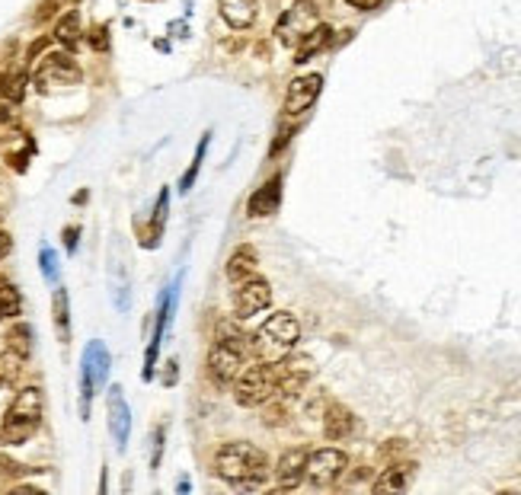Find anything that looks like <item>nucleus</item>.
I'll return each instance as SVG.
<instances>
[{
  "label": "nucleus",
  "instance_id": "obj_1",
  "mask_svg": "<svg viewBox=\"0 0 521 495\" xmlns=\"http://www.w3.org/2000/svg\"><path fill=\"white\" fill-rule=\"evenodd\" d=\"M215 473L234 486H256L266 476V454L256 444L230 441L215 454Z\"/></svg>",
  "mask_w": 521,
  "mask_h": 495
},
{
  "label": "nucleus",
  "instance_id": "obj_2",
  "mask_svg": "<svg viewBox=\"0 0 521 495\" xmlns=\"http://www.w3.org/2000/svg\"><path fill=\"white\" fill-rule=\"evenodd\" d=\"M42 412H45V400H42V390L26 387L16 393L13 406L4 416V425H0V441L4 444H26L32 434L42 425Z\"/></svg>",
  "mask_w": 521,
  "mask_h": 495
},
{
  "label": "nucleus",
  "instance_id": "obj_3",
  "mask_svg": "<svg viewBox=\"0 0 521 495\" xmlns=\"http://www.w3.org/2000/svg\"><path fill=\"white\" fill-rule=\"evenodd\" d=\"M301 339V326L292 313H272L253 335V351L260 361H282L285 355H292V349Z\"/></svg>",
  "mask_w": 521,
  "mask_h": 495
},
{
  "label": "nucleus",
  "instance_id": "obj_4",
  "mask_svg": "<svg viewBox=\"0 0 521 495\" xmlns=\"http://www.w3.org/2000/svg\"><path fill=\"white\" fill-rule=\"evenodd\" d=\"M278 396V365L260 361L253 367H244L234 381V400L240 406H262Z\"/></svg>",
  "mask_w": 521,
  "mask_h": 495
},
{
  "label": "nucleus",
  "instance_id": "obj_5",
  "mask_svg": "<svg viewBox=\"0 0 521 495\" xmlns=\"http://www.w3.org/2000/svg\"><path fill=\"white\" fill-rule=\"evenodd\" d=\"M109 367H112V355H109L106 342L93 339L84 349V359H80V419L90 416L93 396L100 393L103 384L109 381Z\"/></svg>",
  "mask_w": 521,
  "mask_h": 495
},
{
  "label": "nucleus",
  "instance_id": "obj_6",
  "mask_svg": "<svg viewBox=\"0 0 521 495\" xmlns=\"http://www.w3.org/2000/svg\"><path fill=\"white\" fill-rule=\"evenodd\" d=\"M80 77H84V74H80V68H77V62L70 58V54L52 52V54H45V58L38 62L32 80H36V87L42 93H52V90H62V87L80 84Z\"/></svg>",
  "mask_w": 521,
  "mask_h": 495
},
{
  "label": "nucleus",
  "instance_id": "obj_7",
  "mask_svg": "<svg viewBox=\"0 0 521 495\" xmlns=\"http://www.w3.org/2000/svg\"><path fill=\"white\" fill-rule=\"evenodd\" d=\"M317 26H320V16H317V7L314 4H304V0H298L292 10H285V16L278 20V42L288 48H298L301 42H304L307 32H314Z\"/></svg>",
  "mask_w": 521,
  "mask_h": 495
},
{
  "label": "nucleus",
  "instance_id": "obj_8",
  "mask_svg": "<svg viewBox=\"0 0 521 495\" xmlns=\"http://www.w3.org/2000/svg\"><path fill=\"white\" fill-rule=\"evenodd\" d=\"M345 464H349V458H345L343 450L320 448V450H314V454H307L304 480L310 483V486H333V483L343 476Z\"/></svg>",
  "mask_w": 521,
  "mask_h": 495
},
{
  "label": "nucleus",
  "instance_id": "obj_9",
  "mask_svg": "<svg viewBox=\"0 0 521 495\" xmlns=\"http://www.w3.org/2000/svg\"><path fill=\"white\" fill-rule=\"evenodd\" d=\"M269 304H272V288H269V282L260 278V275L244 278L240 288L234 291V310H237V317H244V320L269 310Z\"/></svg>",
  "mask_w": 521,
  "mask_h": 495
},
{
  "label": "nucleus",
  "instance_id": "obj_10",
  "mask_svg": "<svg viewBox=\"0 0 521 495\" xmlns=\"http://www.w3.org/2000/svg\"><path fill=\"white\" fill-rule=\"evenodd\" d=\"M244 361H246L244 351L230 349V345H224V342H215L211 351H208V374H211V381H215L218 387H227V384L237 381V374L244 371Z\"/></svg>",
  "mask_w": 521,
  "mask_h": 495
},
{
  "label": "nucleus",
  "instance_id": "obj_11",
  "mask_svg": "<svg viewBox=\"0 0 521 495\" xmlns=\"http://www.w3.org/2000/svg\"><path fill=\"white\" fill-rule=\"evenodd\" d=\"M179 282L170 285L167 294L161 301V310H157V326H153V335H151V345H147V361H145V381L153 377V365H157V351H161V342H163V333H167V323L173 320V310H177V301H179Z\"/></svg>",
  "mask_w": 521,
  "mask_h": 495
},
{
  "label": "nucleus",
  "instance_id": "obj_12",
  "mask_svg": "<svg viewBox=\"0 0 521 495\" xmlns=\"http://www.w3.org/2000/svg\"><path fill=\"white\" fill-rule=\"evenodd\" d=\"M106 416H109V434L119 450H125L131 434V409L128 400H125L122 387H109V400H106Z\"/></svg>",
  "mask_w": 521,
  "mask_h": 495
},
{
  "label": "nucleus",
  "instance_id": "obj_13",
  "mask_svg": "<svg viewBox=\"0 0 521 495\" xmlns=\"http://www.w3.org/2000/svg\"><path fill=\"white\" fill-rule=\"evenodd\" d=\"M320 90H323V77L320 74L294 77L292 84H288V93H285V112H288V115L307 112V109L317 103Z\"/></svg>",
  "mask_w": 521,
  "mask_h": 495
},
{
  "label": "nucleus",
  "instance_id": "obj_14",
  "mask_svg": "<svg viewBox=\"0 0 521 495\" xmlns=\"http://www.w3.org/2000/svg\"><path fill=\"white\" fill-rule=\"evenodd\" d=\"M304 470H307V450L304 448L285 450L282 460H278V466H276L278 489H298L301 483H304Z\"/></svg>",
  "mask_w": 521,
  "mask_h": 495
},
{
  "label": "nucleus",
  "instance_id": "obj_15",
  "mask_svg": "<svg viewBox=\"0 0 521 495\" xmlns=\"http://www.w3.org/2000/svg\"><path fill=\"white\" fill-rule=\"evenodd\" d=\"M278 205H282V179H269L262 183L260 189L253 192L250 198V218H269V214H276Z\"/></svg>",
  "mask_w": 521,
  "mask_h": 495
},
{
  "label": "nucleus",
  "instance_id": "obj_16",
  "mask_svg": "<svg viewBox=\"0 0 521 495\" xmlns=\"http://www.w3.org/2000/svg\"><path fill=\"white\" fill-rule=\"evenodd\" d=\"M256 0H221V16L230 29H246V26L256 23Z\"/></svg>",
  "mask_w": 521,
  "mask_h": 495
},
{
  "label": "nucleus",
  "instance_id": "obj_17",
  "mask_svg": "<svg viewBox=\"0 0 521 495\" xmlns=\"http://www.w3.org/2000/svg\"><path fill=\"white\" fill-rule=\"evenodd\" d=\"M355 428V416L345 406H330L327 409V416H323V434L330 438V441H343V438H349Z\"/></svg>",
  "mask_w": 521,
  "mask_h": 495
},
{
  "label": "nucleus",
  "instance_id": "obj_18",
  "mask_svg": "<svg viewBox=\"0 0 521 495\" xmlns=\"http://www.w3.org/2000/svg\"><path fill=\"white\" fill-rule=\"evenodd\" d=\"M416 464H393L391 470H384V476L375 483V492H403L413 483Z\"/></svg>",
  "mask_w": 521,
  "mask_h": 495
},
{
  "label": "nucleus",
  "instance_id": "obj_19",
  "mask_svg": "<svg viewBox=\"0 0 521 495\" xmlns=\"http://www.w3.org/2000/svg\"><path fill=\"white\" fill-rule=\"evenodd\" d=\"M330 42H333V29H330V26L320 23L314 32H307L304 42H301V45L294 48V64H304L307 58H314V54L323 52V48L330 45Z\"/></svg>",
  "mask_w": 521,
  "mask_h": 495
},
{
  "label": "nucleus",
  "instance_id": "obj_20",
  "mask_svg": "<svg viewBox=\"0 0 521 495\" xmlns=\"http://www.w3.org/2000/svg\"><path fill=\"white\" fill-rule=\"evenodd\" d=\"M52 317H54V333H58V339H62V342H70V301L64 288H54Z\"/></svg>",
  "mask_w": 521,
  "mask_h": 495
},
{
  "label": "nucleus",
  "instance_id": "obj_21",
  "mask_svg": "<svg viewBox=\"0 0 521 495\" xmlns=\"http://www.w3.org/2000/svg\"><path fill=\"white\" fill-rule=\"evenodd\" d=\"M253 272H256V250H253V246H240V250L227 260V278L240 285L244 278H250Z\"/></svg>",
  "mask_w": 521,
  "mask_h": 495
},
{
  "label": "nucleus",
  "instance_id": "obj_22",
  "mask_svg": "<svg viewBox=\"0 0 521 495\" xmlns=\"http://www.w3.org/2000/svg\"><path fill=\"white\" fill-rule=\"evenodd\" d=\"M23 365H26L23 351L10 349V345L7 351H0V387H13L20 381V374H23Z\"/></svg>",
  "mask_w": 521,
  "mask_h": 495
},
{
  "label": "nucleus",
  "instance_id": "obj_23",
  "mask_svg": "<svg viewBox=\"0 0 521 495\" xmlns=\"http://www.w3.org/2000/svg\"><path fill=\"white\" fill-rule=\"evenodd\" d=\"M20 310H23V297H20V291H16L13 285H0V323L20 317Z\"/></svg>",
  "mask_w": 521,
  "mask_h": 495
},
{
  "label": "nucleus",
  "instance_id": "obj_24",
  "mask_svg": "<svg viewBox=\"0 0 521 495\" xmlns=\"http://www.w3.org/2000/svg\"><path fill=\"white\" fill-rule=\"evenodd\" d=\"M54 38L68 48L77 45V38H80V20H77V13H68L64 20H58V26H54Z\"/></svg>",
  "mask_w": 521,
  "mask_h": 495
},
{
  "label": "nucleus",
  "instance_id": "obj_25",
  "mask_svg": "<svg viewBox=\"0 0 521 495\" xmlns=\"http://www.w3.org/2000/svg\"><path fill=\"white\" fill-rule=\"evenodd\" d=\"M208 141H211V135H205L199 141V151H195V157H192L189 169H186L183 179H179V192H189L192 183H195V176H199V169H202V161H205V153H208Z\"/></svg>",
  "mask_w": 521,
  "mask_h": 495
},
{
  "label": "nucleus",
  "instance_id": "obj_26",
  "mask_svg": "<svg viewBox=\"0 0 521 495\" xmlns=\"http://www.w3.org/2000/svg\"><path fill=\"white\" fill-rule=\"evenodd\" d=\"M167 198H170V192L163 189L161 198H157V208H153V224H151V236H147V246H157V240H161V234H163V221H167Z\"/></svg>",
  "mask_w": 521,
  "mask_h": 495
},
{
  "label": "nucleus",
  "instance_id": "obj_27",
  "mask_svg": "<svg viewBox=\"0 0 521 495\" xmlns=\"http://www.w3.org/2000/svg\"><path fill=\"white\" fill-rule=\"evenodd\" d=\"M38 266H42V275H45V282H58V272H62V266H58V252L52 250V246H42L38 250Z\"/></svg>",
  "mask_w": 521,
  "mask_h": 495
},
{
  "label": "nucleus",
  "instance_id": "obj_28",
  "mask_svg": "<svg viewBox=\"0 0 521 495\" xmlns=\"http://www.w3.org/2000/svg\"><path fill=\"white\" fill-rule=\"evenodd\" d=\"M7 342H10V349L23 351L26 359H29V351H32V329L26 326V323H16V329H10Z\"/></svg>",
  "mask_w": 521,
  "mask_h": 495
},
{
  "label": "nucleus",
  "instance_id": "obj_29",
  "mask_svg": "<svg viewBox=\"0 0 521 495\" xmlns=\"http://www.w3.org/2000/svg\"><path fill=\"white\" fill-rule=\"evenodd\" d=\"M23 77H10L7 80V99L10 103H20V99H23Z\"/></svg>",
  "mask_w": 521,
  "mask_h": 495
},
{
  "label": "nucleus",
  "instance_id": "obj_30",
  "mask_svg": "<svg viewBox=\"0 0 521 495\" xmlns=\"http://www.w3.org/2000/svg\"><path fill=\"white\" fill-rule=\"evenodd\" d=\"M161 454H163V428H157V434H153V460H151L153 470L161 466Z\"/></svg>",
  "mask_w": 521,
  "mask_h": 495
},
{
  "label": "nucleus",
  "instance_id": "obj_31",
  "mask_svg": "<svg viewBox=\"0 0 521 495\" xmlns=\"http://www.w3.org/2000/svg\"><path fill=\"white\" fill-rule=\"evenodd\" d=\"M345 4H349V7H355V10H365V13L381 7V0H345Z\"/></svg>",
  "mask_w": 521,
  "mask_h": 495
},
{
  "label": "nucleus",
  "instance_id": "obj_32",
  "mask_svg": "<svg viewBox=\"0 0 521 495\" xmlns=\"http://www.w3.org/2000/svg\"><path fill=\"white\" fill-rule=\"evenodd\" d=\"M10 250H13V240H10V234H4V230H0V260H7Z\"/></svg>",
  "mask_w": 521,
  "mask_h": 495
},
{
  "label": "nucleus",
  "instance_id": "obj_33",
  "mask_svg": "<svg viewBox=\"0 0 521 495\" xmlns=\"http://www.w3.org/2000/svg\"><path fill=\"white\" fill-rule=\"evenodd\" d=\"M77 234H80L77 227H68V230H64V246H68V252H74V250H77Z\"/></svg>",
  "mask_w": 521,
  "mask_h": 495
},
{
  "label": "nucleus",
  "instance_id": "obj_34",
  "mask_svg": "<svg viewBox=\"0 0 521 495\" xmlns=\"http://www.w3.org/2000/svg\"><path fill=\"white\" fill-rule=\"evenodd\" d=\"M304 4H314V7H317V4H320V0H304Z\"/></svg>",
  "mask_w": 521,
  "mask_h": 495
}]
</instances>
